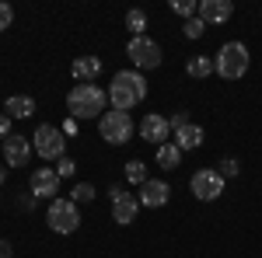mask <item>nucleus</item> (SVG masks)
Instances as JSON below:
<instances>
[{
  "instance_id": "11",
  "label": "nucleus",
  "mask_w": 262,
  "mask_h": 258,
  "mask_svg": "<svg viewBox=\"0 0 262 258\" xmlns=\"http://www.w3.org/2000/svg\"><path fill=\"white\" fill-rule=\"evenodd\" d=\"M32 160V139L28 136H7L4 139V164L7 168H25Z\"/></svg>"
},
{
  "instance_id": "29",
  "label": "nucleus",
  "mask_w": 262,
  "mask_h": 258,
  "mask_svg": "<svg viewBox=\"0 0 262 258\" xmlns=\"http://www.w3.org/2000/svg\"><path fill=\"white\" fill-rule=\"evenodd\" d=\"M7 136H14V133H11V115L0 112V139H7Z\"/></svg>"
},
{
  "instance_id": "20",
  "label": "nucleus",
  "mask_w": 262,
  "mask_h": 258,
  "mask_svg": "<svg viewBox=\"0 0 262 258\" xmlns=\"http://www.w3.org/2000/svg\"><path fill=\"white\" fill-rule=\"evenodd\" d=\"M122 175H126V181H129V185H143V181L150 178V175H147V164H143V160H129Z\"/></svg>"
},
{
  "instance_id": "19",
  "label": "nucleus",
  "mask_w": 262,
  "mask_h": 258,
  "mask_svg": "<svg viewBox=\"0 0 262 258\" xmlns=\"http://www.w3.org/2000/svg\"><path fill=\"white\" fill-rule=\"evenodd\" d=\"M185 70H189V77H196V80H206L210 74H213V60H210V56H192Z\"/></svg>"
},
{
  "instance_id": "2",
  "label": "nucleus",
  "mask_w": 262,
  "mask_h": 258,
  "mask_svg": "<svg viewBox=\"0 0 262 258\" xmlns=\"http://www.w3.org/2000/svg\"><path fill=\"white\" fill-rule=\"evenodd\" d=\"M143 98H147V80H143L140 70H119L108 84V101H112L116 112H129Z\"/></svg>"
},
{
  "instance_id": "14",
  "label": "nucleus",
  "mask_w": 262,
  "mask_h": 258,
  "mask_svg": "<svg viewBox=\"0 0 262 258\" xmlns=\"http://www.w3.org/2000/svg\"><path fill=\"white\" fill-rule=\"evenodd\" d=\"M168 196H171V189H168V181H161V178H147L140 185V206L143 209H161L164 202H168Z\"/></svg>"
},
{
  "instance_id": "32",
  "label": "nucleus",
  "mask_w": 262,
  "mask_h": 258,
  "mask_svg": "<svg viewBox=\"0 0 262 258\" xmlns=\"http://www.w3.org/2000/svg\"><path fill=\"white\" fill-rule=\"evenodd\" d=\"M4 181H7V168L0 164V185H4Z\"/></svg>"
},
{
  "instance_id": "23",
  "label": "nucleus",
  "mask_w": 262,
  "mask_h": 258,
  "mask_svg": "<svg viewBox=\"0 0 262 258\" xmlns=\"http://www.w3.org/2000/svg\"><path fill=\"white\" fill-rule=\"evenodd\" d=\"M238 171H242V164L234 157H221V164H217V175H221L224 181L227 178H238Z\"/></svg>"
},
{
  "instance_id": "16",
  "label": "nucleus",
  "mask_w": 262,
  "mask_h": 258,
  "mask_svg": "<svg viewBox=\"0 0 262 258\" xmlns=\"http://www.w3.org/2000/svg\"><path fill=\"white\" fill-rule=\"evenodd\" d=\"M203 136H206V133H203L200 126H192V122H189V126H182L179 133H175L171 143L179 147L182 154H189V150H200V147H203Z\"/></svg>"
},
{
  "instance_id": "10",
  "label": "nucleus",
  "mask_w": 262,
  "mask_h": 258,
  "mask_svg": "<svg viewBox=\"0 0 262 258\" xmlns=\"http://www.w3.org/2000/svg\"><path fill=\"white\" fill-rule=\"evenodd\" d=\"M168 136H171V126H168V119H164L161 112H147L140 119V139L154 143V147H164Z\"/></svg>"
},
{
  "instance_id": "12",
  "label": "nucleus",
  "mask_w": 262,
  "mask_h": 258,
  "mask_svg": "<svg viewBox=\"0 0 262 258\" xmlns=\"http://www.w3.org/2000/svg\"><path fill=\"white\" fill-rule=\"evenodd\" d=\"M60 175H56V168H35L32 171V196L39 199H56L60 196Z\"/></svg>"
},
{
  "instance_id": "4",
  "label": "nucleus",
  "mask_w": 262,
  "mask_h": 258,
  "mask_svg": "<svg viewBox=\"0 0 262 258\" xmlns=\"http://www.w3.org/2000/svg\"><path fill=\"white\" fill-rule=\"evenodd\" d=\"M32 150H35L42 160L67 157V136H63V129L53 126V122H42L39 129H35V136H32Z\"/></svg>"
},
{
  "instance_id": "26",
  "label": "nucleus",
  "mask_w": 262,
  "mask_h": 258,
  "mask_svg": "<svg viewBox=\"0 0 262 258\" xmlns=\"http://www.w3.org/2000/svg\"><path fill=\"white\" fill-rule=\"evenodd\" d=\"M74 171H77V160L74 157H60L56 160V175H60V178H70Z\"/></svg>"
},
{
  "instance_id": "28",
  "label": "nucleus",
  "mask_w": 262,
  "mask_h": 258,
  "mask_svg": "<svg viewBox=\"0 0 262 258\" xmlns=\"http://www.w3.org/2000/svg\"><path fill=\"white\" fill-rule=\"evenodd\" d=\"M168 126H171V133H179L182 126H189V112H175V115L168 119Z\"/></svg>"
},
{
  "instance_id": "18",
  "label": "nucleus",
  "mask_w": 262,
  "mask_h": 258,
  "mask_svg": "<svg viewBox=\"0 0 262 258\" xmlns=\"http://www.w3.org/2000/svg\"><path fill=\"white\" fill-rule=\"evenodd\" d=\"M179 164H182V150L171 143V139H168L164 147H158V168H164V171H175Z\"/></svg>"
},
{
  "instance_id": "9",
  "label": "nucleus",
  "mask_w": 262,
  "mask_h": 258,
  "mask_svg": "<svg viewBox=\"0 0 262 258\" xmlns=\"http://www.w3.org/2000/svg\"><path fill=\"white\" fill-rule=\"evenodd\" d=\"M108 196H112V220H116L119 227H129V223H137V213H140V199L129 196V192H122L119 185H112V189H108Z\"/></svg>"
},
{
  "instance_id": "15",
  "label": "nucleus",
  "mask_w": 262,
  "mask_h": 258,
  "mask_svg": "<svg viewBox=\"0 0 262 258\" xmlns=\"http://www.w3.org/2000/svg\"><path fill=\"white\" fill-rule=\"evenodd\" d=\"M70 74H74L77 84H95L98 74H101V60H98V56H77L74 66H70Z\"/></svg>"
},
{
  "instance_id": "21",
  "label": "nucleus",
  "mask_w": 262,
  "mask_h": 258,
  "mask_svg": "<svg viewBox=\"0 0 262 258\" xmlns=\"http://www.w3.org/2000/svg\"><path fill=\"white\" fill-rule=\"evenodd\" d=\"M126 28L133 32V39H137V35H143V28H147V14H143L140 7L126 11Z\"/></svg>"
},
{
  "instance_id": "8",
  "label": "nucleus",
  "mask_w": 262,
  "mask_h": 258,
  "mask_svg": "<svg viewBox=\"0 0 262 258\" xmlns=\"http://www.w3.org/2000/svg\"><path fill=\"white\" fill-rule=\"evenodd\" d=\"M189 189L200 202H213V199L224 196V178L217 175V168H200L192 178H189Z\"/></svg>"
},
{
  "instance_id": "31",
  "label": "nucleus",
  "mask_w": 262,
  "mask_h": 258,
  "mask_svg": "<svg viewBox=\"0 0 262 258\" xmlns=\"http://www.w3.org/2000/svg\"><path fill=\"white\" fill-rule=\"evenodd\" d=\"M77 133V119H67L63 122V136H74Z\"/></svg>"
},
{
  "instance_id": "27",
  "label": "nucleus",
  "mask_w": 262,
  "mask_h": 258,
  "mask_svg": "<svg viewBox=\"0 0 262 258\" xmlns=\"http://www.w3.org/2000/svg\"><path fill=\"white\" fill-rule=\"evenodd\" d=\"M11 25H14V7H11V4H4V0H0V32H7V28H11Z\"/></svg>"
},
{
  "instance_id": "1",
  "label": "nucleus",
  "mask_w": 262,
  "mask_h": 258,
  "mask_svg": "<svg viewBox=\"0 0 262 258\" xmlns=\"http://www.w3.org/2000/svg\"><path fill=\"white\" fill-rule=\"evenodd\" d=\"M108 105V91H101L98 84H74L67 95V112L70 119L88 122V119H101Z\"/></svg>"
},
{
  "instance_id": "3",
  "label": "nucleus",
  "mask_w": 262,
  "mask_h": 258,
  "mask_svg": "<svg viewBox=\"0 0 262 258\" xmlns=\"http://www.w3.org/2000/svg\"><path fill=\"white\" fill-rule=\"evenodd\" d=\"M248 70V45L245 42H224L221 53L213 56V74H221L224 80H238Z\"/></svg>"
},
{
  "instance_id": "5",
  "label": "nucleus",
  "mask_w": 262,
  "mask_h": 258,
  "mask_svg": "<svg viewBox=\"0 0 262 258\" xmlns=\"http://www.w3.org/2000/svg\"><path fill=\"white\" fill-rule=\"evenodd\" d=\"M133 119H129V112H105L98 119V136L105 139V143H112V147H122V143H129L133 139Z\"/></svg>"
},
{
  "instance_id": "7",
  "label": "nucleus",
  "mask_w": 262,
  "mask_h": 258,
  "mask_svg": "<svg viewBox=\"0 0 262 258\" xmlns=\"http://www.w3.org/2000/svg\"><path fill=\"white\" fill-rule=\"evenodd\" d=\"M126 56H129V63L137 66V70H158L164 60L161 45L154 39H147V35H137V39L126 42Z\"/></svg>"
},
{
  "instance_id": "22",
  "label": "nucleus",
  "mask_w": 262,
  "mask_h": 258,
  "mask_svg": "<svg viewBox=\"0 0 262 258\" xmlns=\"http://www.w3.org/2000/svg\"><path fill=\"white\" fill-rule=\"evenodd\" d=\"M196 7H200V0H171V11L179 14V18H196Z\"/></svg>"
},
{
  "instance_id": "6",
  "label": "nucleus",
  "mask_w": 262,
  "mask_h": 258,
  "mask_svg": "<svg viewBox=\"0 0 262 258\" xmlns=\"http://www.w3.org/2000/svg\"><path fill=\"white\" fill-rule=\"evenodd\" d=\"M46 223L56 234H74L81 227V206L74 199H53L49 209H46Z\"/></svg>"
},
{
  "instance_id": "25",
  "label": "nucleus",
  "mask_w": 262,
  "mask_h": 258,
  "mask_svg": "<svg viewBox=\"0 0 262 258\" xmlns=\"http://www.w3.org/2000/svg\"><path fill=\"white\" fill-rule=\"evenodd\" d=\"M182 32H185V39H203V32H206V25L200 18H189L182 25Z\"/></svg>"
},
{
  "instance_id": "30",
  "label": "nucleus",
  "mask_w": 262,
  "mask_h": 258,
  "mask_svg": "<svg viewBox=\"0 0 262 258\" xmlns=\"http://www.w3.org/2000/svg\"><path fill=\"white\" fill-rule=\"evenodd\" d=\"M0 258H14V248H11L7 238H0Z\"/></svg>"
},
{
  "instance_id": "24",
  "label": "nucleus",
  "mask_w": 262,
  "mask_h": 258,
  "mask_svg": "<svg viewBox=\"0 0 262 258\" xmlns=\"http://www.w3.org/2000/svg\"><path fill=\"white\" fill-rule=\"evenodd\" d=\"M70 199L81 206V202H95V185H88V181H81V185H74V192H70Z\"/></svg>"
},
{
  "instance_id": "13",
  "label": "nucleus",
  "mask_w": 262,
  "mask_h": 258,
  "mask_svg": "<svg viewBox=\"0 0 262 258\" xmlns=\"http://www.w3.org/2000/svg\"><path fill=\"white\" fill-rule=\"evenodd\" d=\"M231 14H234L231 0H200V7H196V18L203 25H224V21H231Z\"/></svg>"
},
{
  "instance_id": "17",
  "label": "nucleus",
  "mask_w": 262,
  "mask_h": 258,
  "mask_svg": "<svg viewBox=\"0 0 262 258\" xmlns=\"http://www.w3.org/2000/svg\"><path fill=\"white\" fill-rule=\"evenodd\" d=\"M4 112H7L11 119H32V112H35V98H28V95H11L7 105H4Z\"/></svg>"
}]
</instances>
